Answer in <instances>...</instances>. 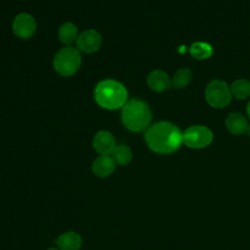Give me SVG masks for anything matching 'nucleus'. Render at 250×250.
I'll list each match as a JSON object with an SVG mask.
<instances>
[{"mask_svg": "<svg viewBox=\"0 0 250 250\" xmlns=\"http://www.w3.org/2000/svg\"><path fill=\"white\" fill-rule=\"evenodd\" d=\"M145 139L151 150L157 153H172L183 144V133L176 125L160 121L146 130Z\"/></svg>", "mask_w": 250, "mask_h": 250, "instance_id": "1", "label": "nucleus"}, {"mask_svg": "<svg viewBox=\"0 0 250 250\" xmlns=\"http://www.w3.org/2000/svg\"><path fill=\"white\" fill-rule=\"evenodd\" d=\"M95 100L99 105L106 109H117L127 103V90L118 81L106 79L95 88Z\"/></svg>", "mask_w": 250, "mask_h": 250, "instance_id": "2", "label": "nucleus"}, {"mask_svg": "<svg viewBox=\"0 0 250 250\" xmlns=\"http://www.w3.org/2000/svg\"><path fill=\"white\" fill-rule=\"evenodd\" d=\"M121 119L124 126L133 132H141L147 128L151 121V111L148 105L137 99L127 101L122 106Z\"/></svg>", "mask_w": 250, "mask_h": 250, "instance_id": "3", "label": "nucleus"}, {"mask_svg": "<svg viewBox=\"0 0 250 250\" xmlns=\"http://www.w3.org/2000/svg\"><path fill=\"white\" fill-rule=\"evenodd\" d=\"M55 70L62 76L74 74L81 64V55L77 48L66 46L58 51L54 57Z\"/></svg>", "mask_w": 250, "mask_h": 250, "instance_id": "4", "label": "nucleus"}, {"mask_svg": "<svg viewBox=\"0 0 250 250\" xmlns=\"http://www.w3.org/2000/svg\"><path fill=\"white\" fill-rule=\"evenodd\" d=\"M231 92L228 84L219 79L209 82L205 89V98L207 103L215 107L222 108L227 106L231 101Z\"/></svg>", "mask_w": 250, "mask_h": 250, "instance_id": "5", "label": "nucleus"}, {"mask_svg": "<svg viewBox=\"0 0 250 250\" xmlns=\"http://www.w3.org/2000/svg\"><path fill=\"white\" fill-rule=\"evenodd\" d=\"M213 141V133L206 126L193 125L183 133V143L191 148H202Z\"/></svg>", "mask_w": 250, "mask_h": 250, "instance_id": "6", "label": "nucleus"}, {"mask_svg": "<svg viewBox=\"0 0 250 250\" xmlns=\"http://www.w3.org/2000/svg\"><path fill=\"white\" fill-rule=\"evenodd\" d=\"M12 27L14 33L18 37L26 39L34 34L36 30V21L31 15L21 13L15 18Z\"/></svg>", "mask_w": 250, "mask_h": 250, "instance_id": "7", "label": "nucleus"}, {"mask_svg": "<svg viewBox=\"0 0 250 250\" xmlns=\"http://www.w3.org/2000/svg\"><path fill=\"white\" fill-rule=\"evenodd\" d=\"M102 45L100 33L94 29H87L78 35L76 47L80 52L90 54L97 52Z\"/></svg>", "mask_w": 250, "mask_h": 250, "instance_id": "8", "label": "nucleus"}, {"mask_svg": "<svg viewBox=\"0 0 250 250\" xmlns=\"http://www.w3.org/2000/svg\"><path fill=\"white\" fill-rule=\"evenodd\" d=\"M93 146L101 155H110L116 147V142L113 135L108 131H99L93 140Z\"/></svg>", "mask_w": 250, "mask_h": 250, "instance_id": "9", "label": "nucleus"}, {"mask_svg": "<svg viewBox=\"0 0 250 250\" xmlns=\"http://www.w3.org/2000/svg\"><path fill=\"white\" fill-rule=\"evenodd\" d=\"M148 87L154 92H164L168 90L172 84L169 75L163 70H153L151 71L146 79Z\"/></svg>", "mask_w": 250, "mask_h": 250, "instance_id": "10", "label": "nucleus"}, {"mask_svg": "<svg viewBox=\"0 0 250 250\" xmlns=\"http://www.w3.org/2000/svg\"><path fill=\"white\" fill-rule=\"evenodd\" d=\"M115 170V161L110 155H101L97 157L92 165L93 173L100 178H105Z\"/></svg>", "mask_w": 250, "mask_h": 250, "instance_id": "11", "label": "nucleus"}, {"mask_svg": "<svg viewBox=\"0 0 250 250\" xmlns=\"http://www.w3.org/2000/svg\"><path fill=\"white\" fill-rule=\"evenodd\" d=\"M56 243L60 250H79L82 245V238L75 231H66L59 236Z\"/></svg>", "mask_w": 250, "mask_h": 250, "instance_id": "12", "label": "nucleus"}, {"mask_svg": "<svg viewBox=\"0 0 250 250\" xmlns=\"http://www.w3.org/2000/svg\"><path fill=\"white\" fill-rule=\"evenodd\" d=\"M226 126L231 134L240 135L245 133L248 122L240 112H231L226 119Z\"/></svg>", "mask_w": 250, "mask_h": 250, "instance_id": "13", "label": "nucleus"}, {"mask_svg": "<svg viewBox=\"0 0 250 250\" xmlns=\"http://www.w3.org/2000/svg\"><path fill=\"white\" fill-rule=\"evenodd\" d=\"M78 35V29L72 22H64L60 26L58 31L59 39L67 46H70L72 43L76 42Z\"/></svg>", "mask_w": 250, "mask_h": 250, "instance_id": "14", "label": "nucleus"}, {"mask_svg": "<svg viewBox=\"0 0 250 250\" xmlns=\"http://www.w3.org/2000/svg\"><path fill=\"white\" fill-rule=\"evenodd\" d=\"M189 54L197 60H205L212 56L213 48L206 42H194L189 48Z\"/></svg>", "mask_w": 250, "mask_h": 250, "instance_id": "15", "label": "nucleus"}, {"mask_svg": "<svg viewBox=\"0 0 250 250\" xmlns=\"http://www.w3.org/2000/svg\"><path fill=\"white\" fill-rule=\"evenodd\" d=\"M231 95L237 100H244L250 96V81L237 79L230 86Z\"/></svg>", "mask_w": 250, "mask_h": 250, "instance_id": "16", "label": "nucleus"}, {"mask_svg": "<svg viewBox=\"0 0 250 250\" xmlns=\"http://www.w3.org/2000/svg\"><path fill=\"white\" fill-rule=\"evenodd\" d=\"M112 158L114 159L115 163L119 165H126L131 162L133 158V154L129 146L125 145H119V146H116L112 153Z\"/></svg>", "mask_w": 250, "mask_h": 250, "instance_id": "17", "label": "nucleus"}, {"mask_svg": "<svg viewBox=\"0 0 250 250\" xmlns=\"http://www.w3.org/2000/svg\"><path fill=\"white\" fill-rule=\"evenodd\" d=\"M192 78V73L188 68H180L178 69L172 79V85L177 88L181 89L188 86Z\"/></svg>", "mask_w": 250, "mask_h": 250, "instance_id": "18", "label": "nucleus"}, {"mask_svg": "<svg viewBox=\"0 0 250 250\" xmlns=\"http://www.w3.org/2000/svg\"><path fill=\"white\" fill-rule=\"evenodd\" d=\"M246 112H247V115H248V117H249V119H250V101L248 102V104H247V106H246Z\"/></svg>", "mask_w": 250, "mask_h": 250, "instance_id": "19", "label": "nucleus"}, {"mask_svg": "<svg viewBox=\"0 0 250 250\" xmlns=\"http://www.w3.org/2000/svg\"><path fill=\"white\" fill-rule=\"evenodd\" d=\"M245 133L250 137V125H249V124H248V127H247V129H246Z\"/></svg>", "mask_w": 250, "mask_h": 250, "instance_id": "20", "label": "nucleus"}, {"mask_svg": "<svg viewBox=\"0 0 250 250\" xmlns=\"http://www.w3.org/2000/svg\"><path fill=\"white\" fill-rule=\"evenodd\" d=\"M47 250H59V249H57V248H55V247H51V248H48Z\"/></svg>", "mask_w": 250, "mask_h": 250, "instance_id": "21", "label": "nucleus"}]
</instances>
